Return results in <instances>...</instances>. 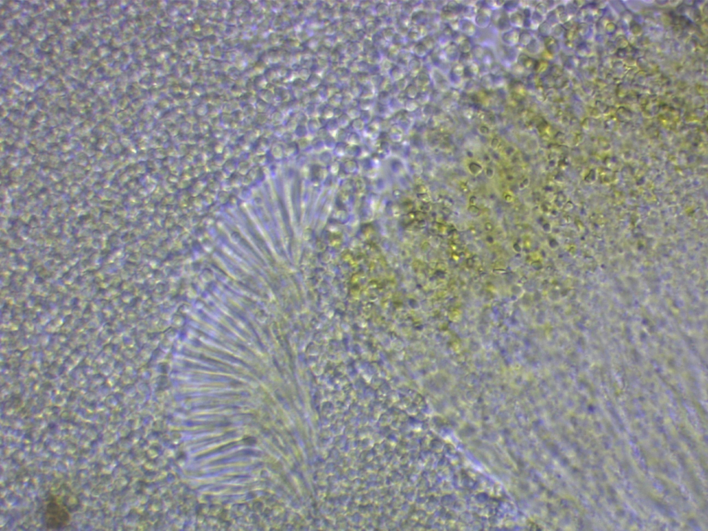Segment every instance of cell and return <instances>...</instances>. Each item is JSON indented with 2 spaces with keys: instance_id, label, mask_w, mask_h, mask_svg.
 Returning <instances> with one entry per match:
<instances>
[{
  "instance_id": "6da1fadb",
  "label": "cell",
  "mask_w": 708,
  "mask_h": 531,
  "mask_svg": "<svg viewBox=\"0 0 708 531\" xmlns=\"http://www.w3.org/2000/svg\"><path fill=\"white\" fill-rule=\"evenodd\" d=\"M44 522L49 529H59L67 525L71 514L67 506L61 497L51 495L47 500L44 509Z\"/></svg>"
}]
</instances>
